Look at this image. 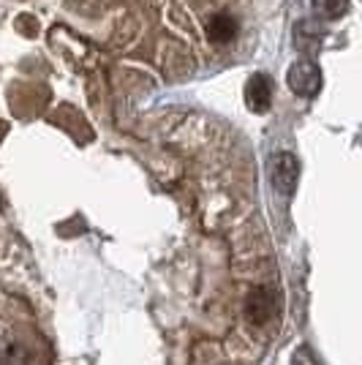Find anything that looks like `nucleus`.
<instances>
[{
	"label": "nucleus",
	"mask_w": 362,
	"mask_h": 365,
	"mask_svg": "<svg viewBox=\"0 0 362 365\" xmlns=\"http://www.w3.org/2000/svg\"><path fill=\"white\" fill-rule=\"evenodd\" d=\"M245 104L251 112L257 115H264L272 104V82L270 76L264 74H254L248 82H245Z\"/></svg>",
	"instance_id": "obj_4"
},
{
	"label": "nucleus",
	"mask_w": 362,
	"mask_h": 365,
	"mask_svg": "<svg viewBox=\"0 0 362 365\" xmlns=\"http://www.w3.org/2000/svg\"><path fill=\"white\" fill-rule=\"evenodd\" d=\"M314 6L324 19H338L346 14V0H314Z\"/></svg>",
	"instance_id": "obj_5"
},
{
	"label": "nucleus",
	"mask_w": 362,
	"mask_h": 365,
	"mask_svg": "<svg viewBox=\"0 0 362 365\" xmlns=\"http://www.w3.org/2000/svg\"><path fill=\"white\" fill-rule=\"evenodd\" d=\"M275 314V294L267 287H257L251 289V294L245 297V317L254 322V324H264L272 319Z\"/></svg>",
	"instance_id": "obj_3"
},
{
	"label": "nucleus",
	"mask_w": 362,
	"mask_h": 365,
	"mask_svg": "<svg viewBox=\"0 0 362 365\" xmlns=\"http://www.w3.org/2000/svg\"><path fill=\"white\" fill-rule=\"evenodd\" d=\"M297 180H300V161H297V155L278 153L272 158V185L281 194H291L297 188Z\"/></svg>",
	"instance_id": "obj_2"
},
{
	"label": "nucleus",
	"mask_w": 362,
	"mask_h": 365,
	"mask_svg": "<svg viewBox=\"0 0 362 365\" xmlns=\"http://www.w3.org/2000/svg\"><path fill=\"white\" fill-rule=\"evenodd\" d=\"M286 82L289 88H291V93H297L302 98H314L321 91V71H319L316 63L300 61L289 68Z\"/></svg>",
	"instance_id": "obj_1"
}]
</instances>
